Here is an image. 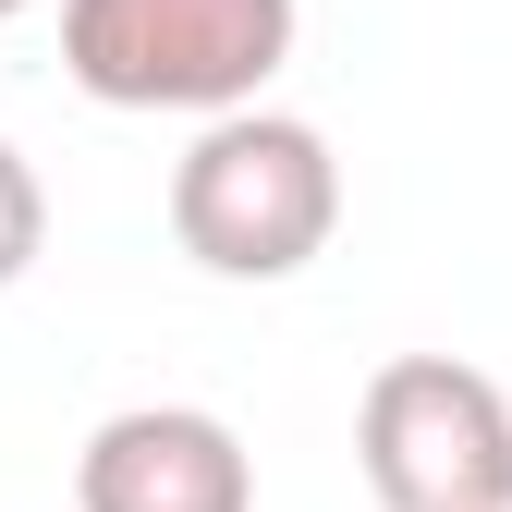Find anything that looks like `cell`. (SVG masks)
<instances>
[{"label": "cell", "instance_id": "obj_1", "mask_svg": "<svg viewBox=\"0 0 512 512\" xmlns=\"http://www.w3.org/2000/svg\"><path fill=\"white\" fill-rule=\"evenodd\" d=\"M171 232L208 281H293L342 232V159L293 110H208V135L171 171Z\"/></svg>", "mask_w": 512, "mask_h": 512}, {"label": "cell", "instance_id": "obj_2", "mask_svg": "<svg viewBox=\"0 0 512 512\" xmlns=\"http://www.w3.org/2000/svg\"><path fill=\"white\" fill-rule=\"evenodd\" d=\"M293 61V0H61V74L98 110H244Z\"/></svg>", "mask_w": 512, "mask_h": 512}, {"label": "cell", "instance_id": "obj_6", "mask_svg": "<svg viewBox=\"0 0 512 512\" xmlns=\"http://www.w3.org/2000/svg\"><path fill=\"white\" fill-rule=\"evenodd\" d=\"M13 13H25V0H0V25H13Z\"/></svg>", "mask_w": 512, "mask_h": 512}, {"label": "cell", "instance_id": "obj_4", "mask_svg": "<svg viewBox=\"0 0 512 512\" xmlns=\"http://www.w3.org/2000/svg\"><path fill=\"white\" fill-rule=\"evenodd\" d=\"M74 512H256V464L208 403H135L86 439Z\"/></svg>", "mask_w": 512, "mask_h": 512}, {"label": "cell", "instance_id": "obj_5", "mask_svg": "<svg viewBox=\"0 0 512 512\" xmlns=\"http://www.w3.org/2000/svg\"><path fill=\"white\" fill-rule=\"evenodd\" d=\"M37 244H49V196H37L25 147H0V293H13V281L37 269Z\"/></svg>", "mask_w": 512, "mask_h": 512}, {"label": "cell", "instance_id": "obj_3", "mask_svg": "<svg viewBox=\"0 0 512 512\" xmlns=\"http://www.w3.org/2000/svg\"><path fill=\"white\" fill-rule=\"evenodd\" d=\"M354 452L391 512H512V403L488 366L391 354L354 403Z\"/></svg>", "mask_w": 512, "mask_h": 512}]
</instances>
